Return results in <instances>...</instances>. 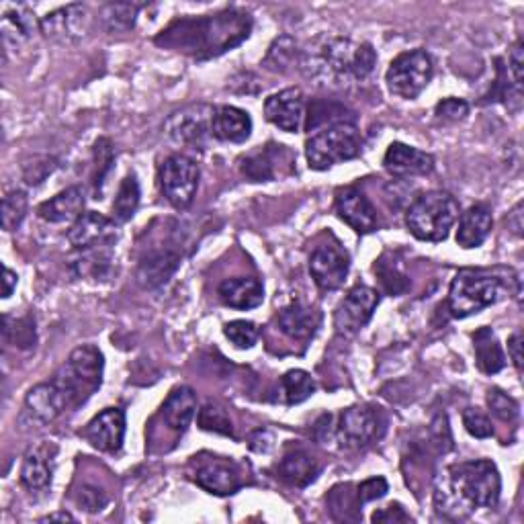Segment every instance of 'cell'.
Instances as JSON below:
<instances>
[{
    "label": "cell",
    "instance_id": "obj_16",
    "mask_svg": "<svg viewBox=\"0 0 524 524\" xmlns=\"http://www.w3.org/2000/svg\"><path fill=\"white\" fill-rule=\"evenodd\" d=\"M197 469L193 473L195 484L213 496H232L240 490L242 477L240 469L234 461L222 457H209L207 461H197Z\"/></svg>",
    "mask_w": 524,
    "mask_h": 524
},
{
    "label": "cell",
    "instance_id": "obj_28",
    "mask_svg": "<svg viewBox=\"0 0 524 524\" xmlns=\"http://www.w3.org/2000/svg\"><path fill=\"white\" fill-rule=\"evenodd\" d=\"M494 220L492 211L486 205H473L459 217V230H457V244L465 250H473L482 246L490 232Z\"/></svg>",
    "mask_w": 524,
    "mask_h": 524
},
{
    "label": "cell",
    "instance_id": "obj_23",
    "mask_svg": "<svg viewBox=\"0 0 524 524\" xmlns=\"http://www.w3.org/2000/svg\"><path fill=\"white\" fill-rule=\"evenodd\" d=\"M197 416V396L191 387H174L160 408L162 424L174 434L183 436Z\"/></svg>",
    "mask_w": 524,
    "mask_h": 524
},
{
    "label": "cell",
    "instance_id": "obj_31",
    "mask_svg": "<svg viewBox=\"0 0 524 524\" xmlns=\"http://www.w3.org/2000/svg\"><path fill=\"white\" fill-rule=\"evenodd\" d=\"M179 265H181V256L174 250H156L146 258H142L138 279L146 289H156L174 275Z\"/></svg>",
    "mask_w": 524,
    "mask_h": 524
},
{
    "label": "cell",
    "instance_id": "obj_13",
    "mask_svg": "<svg viewBox=\"0 0 524 524\" xmlns=\"http://www.w3.org/2000/svg\"><path fill=\"white\" fill-rule=\"evenodd\" d=\"M379 305V293L371 287L357 285L344 295L334 314V328L342 336H353L361 332L373 318Z\"/></svg>",
    "mask_w": 524,
    "mask_h": 524
},
{
    "label": "cell",
    "instance_id": "obj_11",
    "mask_svg": "<svg viewBox=\"0 0 524 524\" xmlns=\"http://www.w3.org/2000/svg\"><path fill=\"white\" fill-rule=\"evenodd\" d=\"M240 170L252 183H271L295 172V154L283 144H267L240 160Z\"/></svg>",
    "mask_w": 524,
    "mask_h": 524
},
{
    "label": "cell",
    "instance_id": "obj_32",
    "mask_svg": "<svg viewBox=\"0 0 524 524\" xmlns=\"http://www.w3.org/2000/svg\"><path fill=\"white\" fill-rule=\"evenodd\" d=\"M473 351L477 369L486 375H496L506 367L502 344L498 342L492 328H479L473 334Z\"/></svg>",
    "mask_w": 524,
    "mask_h": 524
},
{
    "label": "cell",
    "instance_id": "obj_53",
    "mask_svg": "<svg viewBox=\"0 0 524 524\" xmlns=\"http://www.w3.org/2000/svg\"><path fill=\"white\" fill-rule=\"evenodd\" d=\"M508 353H510V359H512L516 371L520 373L522 371V336H520V332H516L508 338Z\"/></svg>",
    "mask_w": 524,
    "mask_h": 524
},
{
    "label": "cell",
    "instance_id": "obj_51",
    "mask_svg": "<svg viewBox=\"0 0 524 524\" xmlns=\"http://www.w3.org/2000/svg\"><path fill=\"white\" fill-rule=\"evenodd\" d=\"M371 520L373 522H387V524H391V522H412L414 518L404 510V506L402 504H389L387 508H383V510H377L373 516H371Z\"/></svg>",
    "mask_w": 524,
    "mask_h": 524
},
{
    "label": "cell",
    "instance_id": "obj_18",
    "mask_svg": "<svg viewBox=\"0 0 524 524\" xmlns=\"http://www.w3.org/2000/svg\"><path fill=\"white\" fill-rule=\"evenodd\" d=\"M66 238L74 250L113 246L117 242V224L97 211H86L68 230Z\"/></svg>",
    "mask_w": 524,
    "mask_h": 524
},
{
    "label": "cell",
    "instance_id": "obj_29",
    "mask_svg": "<svg viewBox=\"0 0 524 524\" xmlns=\"http://www.w3.org/2000/svg\"><path fill=\"white\" fill-rule=\"evenodd\" d=\"M217 293H220L222 303L234 310H254L265 301V287L254 277L226 279Z\"/></svg>",
    "mask_w": 524,
    "mask_h": 524
},
{
    "label": "cell",
    "instance_id": "obj_2",
    "mask_svg": "<svg viewBox=\"0 0 524 524\" xmlns=\"http://www.w3.org/2000/svg\"><path fill=\"white\" fill-rule=\"evenodd\" d=\"M502 479L496 463L475 459L451 465L436 486L434 506L451 518H465L475 508H494L500 502Z\"/></svg>",
    "mask_w": 524,
    "mask_h": 524
},
{
    "label": "cell",
    "instance_id": "obj_4",
    "mask_svg": "<svg viewBox=\"0 0 524 524\" xmlns=\"http://www.w3.org/2000/svg\"><path fill=\"white\" fill-rule=\"evenodd\" d=\"M103 369L105 357L95 344H82L74 348L52 379L62 391L68 410L84 406L101 389Z\"/></svg>",
    "mask_w": 524,
    "mask_h": 524
},
{
    "label": "cell",
    "instance_id": "obj_49",
    "mask_svg": "<svg viewBox=\"0 0 524 524\" xmlns=\"http://www.w3.org/2000/svg\"><path fill=\"white\" fill-rule=\"evenodd\" d=\"M389 486L385 482V477H371V479H365L363 484L357 486V492H359V498L363 504L367 502H373V500H381L385 494H387Z\"/></svg>",
    "mask_w": 524,
    "mask_h": 524
},
{
    "label": "cell",
    "instance_id": "obj_38",
    "mask_svg": "<svg viewBox=\"0 0 524 524\" xmlns=\"http://www.w3.org/2000/svg\"><path fill=\"white\" fill-rule=\"evenodd\" d=\"M197 426L201 430L207 432H215V434H224V436H234V424L230 414L226 412L224 406L220 404H213L209 402L207 406H203L197 414Z\"/></svg>",
    "mask_w": 524,
    "mask_h": 524
},
{
    "label": "cell",
    "instance_id": "obj_8",
    "mask_svg": "<svg viewBox=\"0 0 524 524\" xmlns=\"http://www.w3.org/2000/svg\"><path fill=\"white\" fill-rule=\"evenodd\" d=\"M434 76L432 58L424 50H410L400 54L387 68L385 82L391 95L406 101L418 99Z\"/></svg>",
    "mask_w": 524,
    "mask_h": 524
},
{
    "label": "cell",
    "instance_id": "obj_21",
    "mask_svg": "<svg viewBox=\"0 0 524 524\" xmlns=\"http://www.w3.org/2000/svg\"><path fill=\"white\" fill-rule=\"evenodd\" d=\"M265 117L269 123L287 134H299L305 121V97L301 89H285L265 101Z\"/></svg>",
    "mask_w": 524,
    "mask_h": 524
},
{
    "label": "cell",
    "instance_id": "obj_19",
    "mask_svg": "<svg viewBox=\"0 0 524 524\" xmlns=\"http://www.w3.org/2000/svg\"><path fill=\"white\" fill-rule=\"evenodd\" d=\"M56 455H58V447L48 441L29 447L21 465V484L25 490L37 494V492H46L52 486Z\"/></svg>",
    "mask_w": 524,
    "mask_h": 524
},
{
    "label": "cell",
    "instance_id": "obj_47",
    "mask_svg": "<svg viewBox=\"0 0 524 524\" xmlns=\"http://www.w3.org/2000/svg\"><path fill=\"white\" fill-rule=\"evenodd\" d=\"M434 115H436V121H441V123H457L469 115V103L463 99L449 97L436 105Z\"/></svg>",
    "mask_w": 524,
    "mask_h": 524
},
{
    "label": "cell",
    "instance_id": "obj_44",
    "mask_svg": "<svg viewBox=\"0 0 524 524\" xmlns=\"http://www.w3.org/2000/svg\"><path fill=\"white\" fill-rule=\"evenodd\" d=\"M224 334H226V338H228L236 348H242V351H246V348L256 346L258 336H260L256 324L246 322V320L228 322V324L224 326Z\"/></svg>",
    "mask_w": 524,
    "mask_h": 524
},
{
    "label": "cell",
    "instance_id": "obj_10",
    "mask_svg": "<svg viewBox=\"0 0 524 524\" xmlns=\"http://www.w3.org/2000/svg\"><path fill=\"white\" fill-rule=\"evenodd\" d=\"M385 426L387 420L379 408L367 404L353 406L340 414V420L336 424V436L344 449L361 451L381 439L385 434Z\"/></svg>",
    "mask_w": 524,
    "mask_h": 524
},
{
    "label": "cell",
    "instance_id": "obj_42",
    "mask_svg": "<svg viewBox=\"0 0 524 524\" xmlns=\"http://www.w3.org/2000/svg\"><path fill=\"white\" fill-rule=\"evenodd\" d=\"M5 340L19 348H31L35 346L37 334H35V320L31 316L21 320L5 318Z\"/></svg>",
    "mask_w": 524,
    "mask_h": 524
},
{
    "label": "cell",
    "instance_id": "obj_39",
    "mask_svg": "<svg viewBox=\"0 0 524 524\" xmlns=\"http://www.w3.org/2000/svg\"><path fill=\"white\" fill-rule=\"evenodd\" d=\"M375 275L379 277L383 289L389 295H402L404 291H408L410 281L406 277V273L396 265L393 260H387L385 256H381L375 265Z\"/></svg>",
    "mask_w": 524,
    "mask_h": 524
},
{
    "label": "cell",
    "instance_id": "obj_14",
    "mask_svg": "<svg viewBox=\"0 0 524 524\" xmlns=\"http://www.w3.org/2000/svg\"><path fill=\"white\" fill-rule=\"evenodd\" d=\"M91 23L93 15L89 7L68 5L41 19V33L56 43H62V46H72V43H78L91 31Z\"/></svg>",
    "mask_w": 524,
    "mask_h": 524
},
{
    "label": "cell",
    "instance_id": "obj_48",
    "mask_svg": "<svg viewBox=\"0 0 524 524\" xmlns=\"http://www.w3.org/2000/svg\"><path fill=\"white\" fill-rule=\"evenodd\" d=\"M109 498L101 488L95 486H82L76 494V504L84 512H101L107 506Z\"/></svg>",
    "mask_w": 524,
    "mask_h": 524
},
{
    "label": "cell",
    "instance_id": "obj_15",
    "mask_svg": "<svg viewBox=\"0 0 524 524\" xmlns=\"http://www.w3.org/2000/svg\"><path fill=\"white\" fill-rule=\"evenodd\" d=\"M348 271H351V256L338 242L322 244L310 256V273L320 291L330 293L340 289Z\"/></svg>",
    "mask_w": 524,
    "mask_h": 524
},
{
    "label": "cell",
    "instance_id": "obj_35",
    "mask_svg": "<svg viewBox=\"0 0 524 524\" xmlns=\"http://www.w3.org/2000/svg\"><path fill=\"white\" fill-rule=\"evenodd\" d=\"M140 197H142V191H140L138 177L136 174H127V177L121 181L119 191L113 201V220L119 224L129 222L140 207Z\"/></svg>",
    "mask_w": 524,
    "mask_h": 524
},
{
    "label": "cell",
    "instance_id": "obj_22",
    "mask_svg": "<svg viewBox=\"0 0 524 524\" xmlns=\"http://www.w3.org/2000/svg\"><path fill=\"white\" fill-rule=\"evenodd\" d=\"M383 166L393 177H426L434 170V158L414 146L393 142L383 156Z\"/></svg>",
    "mask_w": 524,
    "mask_h": 524
},
{
    "label": "cell",
    "instance_id": "obj_24",
    "mask_svg": "<svg viewBox=\"0 0 524 524\" xmlns=\"http://www.w3.org/2000/svg\"><path fill=\"white\" fill-rule=\"evenodd\" d=\"M252 134V119L244 109L217 105L211 115V138L226 144H244Z\"/></svg>",
    "mask_w": 524,
    "mask_h": 524
},
{
    "label": "cell",
    "instance_id": "obj_7",
    "mask_svg": "<svg viewBox=\"0 0 524 524\" xmlns=\"http://www.w3.org/2000/svg\"><path fill=\"white\" fill-rule=\"evenodd\" d=\"M502 293L504 285L498 277L477 271H461L449 289V312L459 320L475 316L500 301Z\"/></svg>",
    "mask_w": 524,
    "mask_h": 524
},
{
    "label": "cell",
    "instance_id": "obj_41",
    "mask_svg": "<svg viewBox=\"0 0 524 524\" xmlns=\"http://www.w3.org/2000/svg\"><path fill=\"white\" fill-rule=\"evenodd\" d=\"M27 195L23 191H11L3 199V228L7 232H15L27 215Z\"/></svg>",
    "mask_w": 524,
    "mask_h": 524
},
{
    "label": "cell",
    "instance_id": "obj_33",
    "mask_svg": "<svg viewBox=\"0 0 524 524\" xmlns=\"http://www.w3.org/2000/svg\"><path fill=\"white\" fill-rule=\"evenodd\" d=\"M82 254L72 262V269L80 279H107L113 269V246H97L80 250Z\"/></svg>",
    "mask_w": 524,
    "mask_h": 524
},
{
    "label": "cell",
    "instance_id": "obj_3",
    "mask_svg": "<svg viewBox=\"0 0 524 524\" xmlns=\"http://www.w3.org/2000/svg\"><path fill=\"white\" fill-rule=\"evenodd\" d=\"M375 66L377 54L371 43H359L348 37H330L310 56L314 76L332 86L365 82Z\"/></svg>",
    "mask_w": 524,
    "mask_h": 524
},
{
    "label": "cell",
    "instance_id": "obj_30",
    "mask_svg": "<svg viewBox=\"0 0 524 524\" xmlns=\"http://www.w3.org/2000/svg\"><path fill=\"white\" fill-rule=\"evenodd\" d=\"M322 471L318 459H314L308 451H291L279 463V477L293 488H308L314 484Z\"/></svg>",
    "mask_w": 524,
    "mask_h": 524
},
{
    "label": "cell",
    "instance_id": "obj_25",
    "mask_svg": "<svg viewBox=\"0 0 524 524\" xmlns=\"http://www.w3.org/2000/svg\"><path fill=\"white\" fill-rule=\"evenodd\" d=\"M66 410L68 404L54 381L35 385L33 389H29L25 398V414L31 416V420H35L37 424H50Z\"/></svg>",
    "mask_w": 524,
    "mask_h": 524
},
{
    "label": "cell",
    "instance_id": "obj_52",
    "mask_svg": "<svg viewBox=\"0 0 524 524\" xmlns=\"http://www.w3.org/2000/svg\"><path fill=\"white\" fill-rule=\"evenodd\" d=\"M250 449L256 453H269L275 447V436L269 430H256L250 434Z\"/></svg>",
    "mask_w": 524,
    "mask_h": 524
},
{
    "label": "cell",
    "instance_id": "obj_50",
    "mask_svg": "<svg viewBox=\"0 0 524 524\" xmlns=\"http://www.w3.org/2000/svg\"><path fill=\"white\" fill-rule=\"evenodd\" d=\"M522 66H524V50H522V39H518L508 52V64L506 70L516 86L522 89Z\"/></svg>",
    "mask_w": 524,
    "mask_h": 524
},
{
    "label": "cell",
    "instance_id": "obj_26",
    "mask_svg": "<svg viewBox=\"0 0 524 524\" xmlns=\"http://www.w3.org/2000/svg\"><path fill=\"white\" fill-rule=\"evenodd\" d=\"M279 328L285 336L297 342H310L318 328H320V314L314 308H308L303 303H291L287 308H283L277 316Z\"/></svg>",
    "mask_w": 524,
    "mask_h": 524
},
{
    "label": "cell",
    "instance_id": "obj_56",
    "mask_svg": "<svg viewBox=\"0 0 524 524\" xmlns=\"http://www.w3.org/2000/svg\"><path fill=\"white\" fill-rule=\"evenodd\" d=\"M54 520H64V522H74V516L68 514V512H56V514H50L46 518H41V522H54Z\"/></svg>",
    "mask_w": 524,
    "mask_h": 524
},
{
    "label": "cell",
    "instance_id": "obj_37",
    "mask_svg": "<svg viewBox=\"0 0 524 524\" xmlns=\"http://www.w3.org/2000/svg\"><path fill=\"white\" fill-rule=\"evenodd\" d=\"M353 486L351 484H344V486H336L332 488L330 496H328V508L334 520L346 522V520H359L361 518V498L359 492H351Z\"/></svg>",
    "mask_w": 524,
    "mask_h": 524
},
{
    "label": "cell",
    "instance_id": "obj_6",
    "mask_svg": "<svg viewBox=\"0 0 524 524\" xmlns=\"http://www.w3.org/2000/svg\"><path fill=\"white\" fill-rule=\"evenodd\" d=\"M363 150V136L357 125L336 121L316 131L305 142V158L312 170H328L336 164L355 160Z\"/></svg>",
    "mask_w": 524,
    "mask_h": 524
},
{
    "label": "cell",
    "instance_id": "obj_9",
    "mask_svg": "<svg viewBox=\"0 0 524 524\" xmlns=\"http://www.w3.org/2000/svg\"><path fill=\"white\" fill-rule=\"evenodd\" d=\"M199 177V164L185 154L168 156L158 168L160 191L174 209H187L193 203L199 189Z\"/></svg>",
    "mask_w": 524,
    "mask_h": 524
},
{
    "label": "cell",
    "instance_id": "obj_12",
    "mask_svg": "<svg viewBox=\"0 0 524 524\" xmlns=\"http://www.w3.org/2000/svg\"><path fill=\"white\" fill-rule=\"evenodd\" d=\"M211 105H191L172 113L166 121V136L179 146L203 150L211 138Z\"/></svg>",
    "mask_w": 524,
    "mask_h": 524
},
{
    "label": "cell",
    "instance_id": "obj_55",
    "mask_svg": "<svg viewBox=\"0 0 524 524\" xmlns=\"http://www.w3.org/2000/svg\"><path fill=\"white\" fill-rule=\"evenodd\" d=\"M17 281H19L17 273H13L9 267H5V289H3V297L5 299H9L13 295L15 287H17Z\"/></svg>",
    "mask_w": 524,
    "mask_h": 524
},
{
    "label": "cell",
    "instance_id": "obj_5",
    "mask_svg": "<svg viewBox=\"0 0 524 524\" xmlns=\"http://www.w3.org/2000/svg\"><path fill=\"white\" fill-rule=\"evenodd\" d=\"M461 215L457 199L447 191L420 195L406 213L410 234L422 242H443L449 238Z\"/></svg>",
    "mask_w": 524,
    "mask_h": 524
},
{
    "label": "cell",
    "instance_id": "obj_45",
    "mask_svg": "<svg viewBox=\"0 0 524 524\" xmlns=\"http://www.w3.org/2000/svg\"><path fill=\"white\" fill-rule=\"evenodd\" d=\"M488 406H490V412L504 422H514L518 418V404L508 396V393L500 389H490Z\"/></svg>",
    "mask_w": 524,
    "mask_h": 524
},
{
    "label": "cell",
    "instance_id": "obj_46",
    "mask_svg": "<svg viewBox=\"0 0 524 524\" xmlns=\"http://www.w3.org/2000/svg\"><path fill=\"white\" fill-rule=\"evenodd\" d=\"M463 426L471 436H475V439H490L494 434L492 420L477 408H467L463 412Z\"/></svg>",
    "mask_w": 524,
    "mask_h": 524
},
{
    "label": "cell",
    "instance_id": "obj_20",
    "mask_svg": "<svg viewBox=\"0 0 524 524\" xmlns=\"http://www.w3.org/2000/svg\"><path fill=\"white\" fill-rule=\"evenodd\" d=\"M86 443L101 453H117L125 439V412L121 408H107L97 414L82 430Z\"/></svg>",
    "mask_w": 524,
    "mask_h": 524
},
{
    "label": "cell",
    "instance_id": "obj_43",
    "mask_svg": "<svg viewBox=\"0 0 524 524\" xmlns=\"http://www.w3.org/2000/svg\"><path fill=\"white\" fill-rule=\"evenodd\" d=\"M138 11L140 5H125V3L107 5L103 9V21L109 31H127L136 25Z\"/></svg>",
    "mask_w": 524,
    "mask_h": 524
},
{
    "label": "cell",
    "instance_id": "obj_34",
    "mask_svg": "<svg viewBox=\"0 0 524 524\" xmlns=\"http://www.w3.org/2000/svg\"><path fill=\"white\" fill-rule=\"evenodd\" d=\"M37 29L41 31V21H37L27 7H11L3 15V39L7 46L29 41Z\"/></svg>",
    "mask_w": 524,
    "mask_h": 524
},
{
    "label": "cell",
    "instance_id": "obj_54",
    "mask_svg": "<svg viewBox=\"0 0 524 524\" xmlns=\"http://www.w3.org/2000/svg\"><path fill=\"white\" fill-rule=\"evenodd\" d=\"M508 228L516 236H522V203H516V207L508 213Z\"/></svg>",
    "mask_w": 524,
    "mask_h": 524
},
{
    "label": "cell",
    "instance_id": "obj_36",
    "mask_svg": "<svg viewBox=\"0 0 524 524\" xmlns=\"http://www.w3.org/2000/svg\"><path fill=\"white\" fill-rule=\"evenodd\" d=\"M281 391H283V398L287 406H297L314 396L316 381L312 379L308 371L293 369L281 377Z\"/></svg>",
    "mask_w": 524,
    "mask_h": 524
},
{
    "label": "cell",
    "instance_id": "obj_1",
    "mask_svg": "<svg viewBox=\"0 0 524 524\" xmlns=\"http://www.w3.org/2000/svg\"><path fill=\"white\" fill-rule=\"evenodd\" d=\"M252 25L250 13L226 9L215 15L174 21L154 41L164 50L185 54L193 60H211L244 43L252 33Z\"/></svg>",
    "mask_w": 524,
    "mask_h": 524
},
{
    "label": "cell",
    "instance_id": "obj_27",
    "mask_svg": "<svg viewBox=\"0 0 524 524\" xmlns=\"http://www.w3.org/2000/svg\"><path fill=\"white\" fill-rule=\"evenodd\" d=\"M84 211V191L80 187H68L50 201L37 207V215L48 224L76 222Z\"/></svg>",
    "mask_w": 524,
    "mask_h": 524
},
{
    "label": "cell",
    "instance_id": "obj_40",
    "mask_svg": "<svg viewBox=\"0 0 524 524\" xmlns=\"http://www.w3.org/2000/svg\"><path fill=\"white\" fill-rule=\"evenodd\" d=\"M113 164H115V154H113L111 140H107V138L97 140V144H95V172H93L95 199H101L105 179H107V174L113 170Z\"/></svg>",
    "mask_w": 524,
    "mask_h": 524
},
{
    "label": "cell",
    "instance_id": "obj_17",
    "mask_svg": "<svg viewBox=\"0 0 524 524\" xmlns=\"http://www.w3.org/2000/svg\"><path fill=\"white\" fill-rule=\"evenodd\" d=\"M334 207L340 220L357 234H371L379 228V217L373 203L363 191L355 187H342L336 191Z\"/></svg>",
    "mask_w": 524,
    "mask_h": 524
}]
</instances>
